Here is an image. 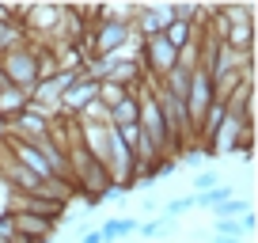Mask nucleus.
Listing matches in <instances>:
<instances>
[{
	"mask_svg": "<svg viewBox=\"0 0 258 243\" xmlns=\"http://www.w3.org/2000/svg\"><path fill=\"white\" fill-rule=\"evenodd\" d=\"M0 80L8 84V88L31 91L34 84L42 80V46L19 42V46L4 49V53H0Z\"/></svg>",
	"mask_w": 258,
	"mask_h": 243,
	"instance_id": "nucleus-1",
	"label": "nucleus"
},
{
	"mask_svg": "<svg viewBox=\"0 0 258 243\" xmlns=\"http://www.w3.org/2000/svg\"><path fill=\"white\" fill-rule=\"evenodd\" d=\"M91 19H95V23L88 27V34H84V38H88V61L91 57H106V53H118V49H129L133 46V27L129 23H121V19H110V16H103V12H91Z\"/></svg>",
	"mask_w": 258,
	"mask_h": 243,
	"instance_id": "nucleus-2",
	"label": "nucleus"
},
{
	"mask_svg": "<svg viewBox=\"0 0 258 243\" xmlns=\"http://www.w3.org/2000/svg\"><path fill=\"white\" fill-rule=\"evenodd\" d=\"M250 137H254V130H250L247 122H243L239 114H228V110H224L220 126L209 133V141H205V156H209V160L228 156V152H235V148H239L243 141H250Z\"/></svg>",
	"mask_w": 258,
	"mask_h": 243,
	"instance_id": "nucleus-3",
	"label": "nucleus"
},
{
	"mask_svg": "<svg viewBox=\"0 0 258 243\" xmlns=\"http://www.w3.org/2000/svg\"><path fill=\"white\" fill-rule=\"evenodd\" d=\"M213 103H217V99H213V80H209V73L198 65L190 73V88H186V122H190V137L198 133V126L205 122V114H209Z\"/></svg>",
	"mask_w": 258,
	"mask_h": 243,
	"instance_id": "nucleus-4",
	"label": "nucleus"
},
{
	"mask_svg": "<svg viewBox=\"0 0 258 243\" xmlns=\"http://www.w3.org/2000/svg\"><path fill=\"white\" fill-rule=\"evenodd\" d=\"M61 19H64V8H57V4H38V8H23L19 27H23L27 42H34V38H57Z\"/></svg>",
	"mask_w": 258,
	"mask_h": 243,
	"instance_id": "nucleus-5",
	"label": "nucleus"
},
{
	"mask_svg": "<svg viewBox=\"0 0 258 243\" xmlns=\"http://www.w3.org/2000/svg\"><path fill=\"white\" fill-rule=\"evenodd\" d=\"M99 95V80H91V76H76L73 84H69V91L61 95V103H57V118H80V110L88 103H95Z\"/></svg>",
	"mask_w": 258,
	"mask_h": 243,
	"instance_id": "nucleus-6",
	"label": "nucleus"
},
{
	"mask_svg": "<svg viewBox=\"0 0 258 243\" xmlns=\"http://www.w3.org/2000/svg\"><path fill=\"white\" fill-rule=\"evenodd\" d=\"M49 126H53V118H49L46 110L27 106L19 118L8 122V137H19V141H46V137H49Z\"/></svg>",
	"mask_w": 258,
	"mask_h": 243,
	"instance_id": "nucleus-7",
	"label": "nucleus"
},
{
	"mask_svg": "<svg viewBox=\"0 0 258 243\" xmlns=\"http://www.w3.org/2000/svg\"><path fill=\"white\" fill-rule=\"evenodd\" d=\"M12 228H16V235H27V239L46 243L49 235H53V228H57V217H49V213H27V209H16V213H12Z\"/></svg>",
	"mask_w": 258,
	"mask_h": 243,
	"instance_id": "nucleus-8",
	"label": "nucleus"
},
{
	"mask_svg": "<svg viewBox=\"0 0 258 243\" xmlns=\"http://www.w3.org/2000/svg\"><path fill=\"white\" fill-rule=\"evenodd\" d=\"M171 4H160V8H133V38L137 42H145V38H152V34H163V27L171 23Z\"/></svg>",
	"mask_w": 258,
	"mask_h": 243,
	"instance_id": "nucleus-9",
	"label": "nucleus"
},
{
	"mask_svg": "<svg viewBox=\"0 0 258 243\" xmlns=\"http://www.w3.org/2000/svg\"><path fill=\"white\" fill-rule=\"evenodd\" d=\"M27 106H31L27 91H19V88H8V84L0 88V122H4V126H8L12 118H19V114H23Z\"/></svg>",
	"mask_w": 258,
	"mask_h": 243,
	"instance_id": "nucleus-10",
	"label": "nucleus"
},
{
	"mask_svg": "<svg viewBox=\"0 0 258 243\" xmlns=\"http://www.w3.org/2000/svg\"><path fill=\"white\" fill-rule=\"evenodd\" d=\"M133 232H137V217H114V220H106V224L99 228L103 243H121V239H129Z\"/></svg>",
	"mask_w": 258,
	"mask_h": 243,
	"instance_id": "nucleus-11",
	"label": "nucleus"
},
{
	"mask_svg": "<svg viewBox=\"0 0 258 243\" xmlns=\"http://www.w3.org/2000/svg\"><path fill=\"white\" fill-rule=\"evenodd\" d=\"M137 118H141L137 91H133V95H125V99H121V103L110 110V126H114V130H121V126H137Z\"/></svg>",
	"mask_w": 258,
	"mask_h": 243,
	"instance_id": "nucleus-12",
	"label": "nucleus"
},
{
	"mask_svg": "<svg viewBox=\"0 0 258 243\" xmlns=\"http://www.w3.org/2000/svg\"><path fill=\"white\" fill-rule=\"evenodd\" d=\"M228 198H235V187H228V183H220V187L205 190V194H194V209H217V205H224Z\"/></svg>",
	"mask_w": 258,
	"mask_h": 243,
	"instance_id": "nucleus-13",
	"label": "nucleus"
},
{
	"mask_svg": "<svg viewBox=\"0 0 258 243\" xmlns=\"http://www.w3.org/2000/svg\"><path fill=\"white\" fill-rule=\"evenodd\" d=\"M243 213H254V205L247 202V198H228L224 205H217V209H213V220H239Z\"/></svg>",
	"mask_w": 258,
	"mask_h": 243,
	"instance_id": "nucleus-14",
	"label": "nucleus"
},
{
	"mask_svg": "<svg viewBox=\"0 0 258 243\" xmlns=\"http://www.w3.org/2000/svg\"><path fill=\"white\" fill-rule=\"evenodd\" d=\"M19 42H27L23 27H19L16 19H0V53H4V49H12V46H19Z\"/></svg>",
	"mask_w": 258,
	"mask_h": 243,
	"instance_id": "nucleus-15",
	"label": "nucleus"
},
{
	"mask_svg": "<svg viewBox=\"0 0 258 243\" xmlns=\"http://www.w3.org/2000/svg\"><path fill=\"white\" fill-rule=\"evenodd\" d=\"M186 209H194V194H182V198H171V202L160 205V217L163 220H178Z\"/></svg>",
	"mask_w": 258,
	"mask_h": 243,
	"instance_id": "nucleus-16",
	"label": "nucleus"
},
{
	"mask_svg": "<svg viewBox=\"0 0 258 243\" xmlns=\"http://www.w3.org/2000/svg\"><path fill=\"white\" fill-rule=\"evenodd\" d=\"M125 95H133V91H125V88H118V84H106V80H103V84H99V95H95V99L106 106V110H114V106H118Z\"/></svg>",
	"mask_w": 258,
	"mask_h": 243,
	"instance_id": "nucleus-17",
	"label": "nucleus"
},
{
	"mask_svg": "<svg viewBox=\"0 0 258 243\" xmlns=\"http://www.w3.org/2000/svg\"><path fill=\"white\" fill-rule=\"evenodd\" d=\"M213 235H224V239H247V232H243L239 220H217V224H213Z\"/></svg>",
	"mask_w": 258,
	"mask_h": 243,
	"instance_id": "nucleus-18",
	"label": "nucleus"
},
{
	"mask_svg": "<svg viewBox=\"0 0 258 243\" xmlns=\"http://www.w3.org/2000/svg\"><path fill=\"white\" fill-rule=\"evenodd\" d=\"M190 187H194V194H205V190L220 187V175L217 171H198V175L190 178Z\"/></svg>",
	"mask_w": 258,
	"mask_h": 243,
	"instance_id": "nucleus-19",
	"label": "nucleus"
},
{
	"mask_svg": "<svg viewBox=\"0 0 258 243\" xmlns=\"http://www.w3.org/2000/svg\"><path fill=\"white\" fill-rule=\"evenodd\" d=\"M205 160H209V156H205V145L202 148H190V152H182V163L190 171H205Z\"/></svg>",
	"mask_w": 258,
	"mask_h": 243,
	"instance_id": "nucleus-20",
	"label": "nucleus"
},
{
	"mask_svg": "<svg viewBox=\"0 0 258 243\" xmlns=\"http://www.w3.org/2000/svg\"><path fill=\"white\" fill-rule=\"evenodd\" d=\"M80 243H103V235H99V228H88V232L80 235Z\"/></svg>",
	"mask_w": 258,
	"mask_h": 243,
	"instance_id": "nucleus-21",
	"label": "nucleus"
},
{
	"mask_svg": "<svg viewBox=\"0 0 258 243\" xmlns=\"http://www.w3.org/2000/svg\"><path fill=\"white\" fill-rule=\"evenodd\" d=\"M160 209V202H156V198H145V202H141V213H156Z\"/></svg>",
	"mask_w": 258,
	"mask_h": 243,
	"instance_id": "nucleus-22",
	"label": "nucleus"
},
{
	"mask_svg": "<svg viewBox=\"0 0 258 243\" xmlns=\"http://www.w3.org/2000/svg\"><path fill=\"white\" fill-rule=\"evenodd\" d=\"M209 243H243V239H224V235H209Z\"/></svg>",
	"mask_w": 258,
	"mask_h": 243,
	"instance_id": "nucleus-23",
	"label": "nucleus"
},
{
	"mask_svg": "<svg viewBox=\"0 0 258 243\" xmlns=\"http://www.w3.org/2000/svg\"><path fill=\"white\" fill-rule=\"evenodd\" d=\"M0 88H4V80H0Z\"/></svg>",
	"mask_w": 258,
	"mask_h": 243,
	"instance_id": "nucleus-24",
	"label": "nucleus"
}]
</instances>
